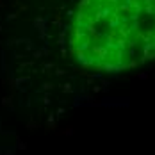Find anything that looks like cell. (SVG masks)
<instances>
[{"instance_id":"cell-1","label":"cell","mask_w":155,"mask_h":155,"mask_svg":"<svg viewBox=\"0 0 155 155\" xmlns=\"http://www.w3.org/2000/svg\"><path fill=\"white\" fill-rule=\"evenodd\" d=\"M34 27L41 32V34H45V29H46V20L45 18H36L34 20Z\"/></svg>"},{"instance_id":"cell-2","label":"cell","mask_w":155,"mask_h":155,"mask_svg":"<svg viewBox=\"0 0 155 155\" xmlns=\"http://www.w3.org/2000/svg\"><path fill=\"white\" fill-rule=\"evenodd\" d=\"M0 30H2V27H0Z\"/></svg>"}]
</instances>
